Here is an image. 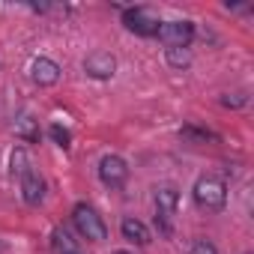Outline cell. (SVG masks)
I'll return each instance as SVG.
<instances>
[{
	"label": "cell",
	"instance_id": "6da1fadb",
	"mask_svg": "<svg viewBox=\"0 0 254 254\" xmlns=\"http://www.w3.org/2000/svg\"><path fill=\"white\" fill-rule=\"evenodd\" d=\"M191 197H194V203H197L200 209L218 212V209H224V203H227V186H224L221 177L206 174V177H197V183H194V189H191Z\"/></svg>",
	"mask_w": 254,
	"mask_h": 254
},
{
	"label": "cell",
	"instance_id": "7a4b0ae2",
	"mask_svg": "<svg viewBox=\"0 0 254 254\" xmlns=\"http://www.w3.org/2000/svg\"><path fill=\"white\" fill-rule=\"evenodd\" d=\"M72 224L81 233V239H87V242H105L108 239V224H105V218L90 203H75Z\"/></svg>",
	"mask_w": 254,
	"mask_h": 254
},
{
	"label": "cell",
	"instance_id": "3957f363",
	"mask_svg": "<svg viewBox=\"0 0 254 254\" xmlns=\"http://www.w3.org/2000/svg\"><path fill=\"white\" fill-rule=\"evenodd\" d=\"M156 39L165 45V48H189L191 39H194V24L186 21V18H177V21H162L159 30H156Z\"/></svg>",
	"mask_w": 254,
	"mask_h": 254
},
{
	"label": "cell",
	"instance_id": "277c9868",
	"mask_svg": "<svg viewBox=\"0 0 254 254\" xmlns=\"http://www.w3.org/2000/svg\"><path fill=\"white\" fill-rule=\"evenodd\" d=\"M123 24H126V30H132V33L150 39V36H156L162 18L150 6H129V9H123Z\"/></svg>",
	"mask_w": 254,
	"mask_h": 254
},
{
	"label": "cell",
	"instance_id": "5b68a950",
	"mask_svg": "<svg viewBox=\"0 0 254 254\" xmlns=\"http://www.w3.org/2000/svg\"><path fill=\"white\" fill-rule=\"evenodd\" d=\"M177 206H180V189L165 183L156 189V224L162 227V233H171V221L177 215Z\"/></svg>",
	"mask_w": 254,
	"mask_h": 254
},
{
	"label": "cell",
	"instance_id": "8992f818",
	"mask_svg": "<svg viewBox=\"0 0 254 254\" xmlns=\"http://www.w3.org/2000/svg\"><path fill=\"white\" fill-rule=\"evenodd\" d=\"M99 180L108 189H123L126 180H129V165H126V159L117 156V153L102 156V162H99Z\"/></svg>",
	"mask_w": 254,
	"mask_h": 254
},
{
	"label": "cell",
	"instance_id": "52a82bcc",
	"mask_svg": "<svg viewBox=\"0 0 254 254\" xmlns=\"http://www.w3.org/2000/svg\"><path fill=\"white\" fill-rule=\"evenodd\" d=\"M84 72H87L90 78H96V81H111V78L117 75V57H114L111 51L96 48V51H90V54L84 57Z\"/></svg>",
	"mask_w": 254,
	"mask_h": 254
},
{
	"label": "cell",
	"instance_id": "ba28073f",
	"mask_svg": "<svg viewBox=\"0 0 254 254\" xmlns=\"http://www.w3.org/2000/svg\"><path fill=\"white\" fill-rule=\"evenodd\" d=\"M60 63L57 60H51V57H36L33 63H30V78H33V84H39V87H54L57 81H60Z\"/></svg>",
	"mask_w": 254,
	"mask_h": 254
},
{
	"label": "cell",
	"instance_id": "9c48e42d",
	"mask_svg": "<svg viewBox=\"0 0 254 254\" xmlns=\"http://www.w3.org/2000/svg\"><path fill=\"white\" fill-rule=\"evenodd\" d=\"M21 197H24L27 206H39L45 200V180L36 171H27L21 177Z\"/></svg>",
	"mask_w": 254,
	"mask_h": 254
},
{
	"label": "cell",
	"instance_id": "30bf717a",
	"mask_svg": "<svg viewBox=\"0 0 254 254\" xmlns=\"http://www.w3.org/2000/svg\"><path fill=\"white\" fill-rule=\"evenodd\" d=\"M12 129H15V138L24 141V144H39L42 141V132H39V120L33 114H18L15 123H12Z\"/></svg>",
	"mask_w": 254,
	"mask_h": 254
},
{
	"label": "cell",
	"instance_id": "8fae6325",
	"mask_svg": "<svg viewBox=\"0 0 254 254\" xmlns=\"http://www.w3.org/2000/svg\"><path fill=\"white\" fill-rule=\"evenodd\" d=\"M120 233H123L126 242L150 245V227H147L141 218H135V215H123V221H120Z\"/></svg>",
	"mask_w": 254,
	"mask_h": 254
},
{
	"label": "cell",
	"instance_id": "7c38bea8",
	"mask_svg": "<svg viewBox=\"0 0 254 254\" xmlns=\"http://www.w3.org/2000/svg\"><path fill=\"white\" fill-rule=\"evenodd\" d=\"M51 248H54V254H81L78 239H72V233L66 227H57L51 233Z\"/></svg>",
	"mask_w": 254,
	"mask_h": 254
},
{
	"label": "cell",
	"instance_id": "4fadbf2b",
	"mask_svg": "<svg viewBox=\"0 0 254 254\" xmlns=\"http://www.w3.org/2000/svg\"><path fill=\"white\" fill-rule=\"evenodd\" d=\"M27 171H30V156H27V150H24L21 144H15V147L9 150V174L21 180Z\"/></svg>",
	"mask_w": 254,
	"mask_h": 254
},
{
	"label": "cell",
	"instance_id": "5bb4252c",
	"mask_svg": "<svg viewBox=\"0 0 254 254\" xmlns=\"http://www.w3.org/2000/svg\"><path fill=\"white\" fill-rule=\"evenodd\" d=\"M191 60V48H165V63L171 69H189Z\"/></svg>",
	"mask_w": 254,
	"mask_h": 254
},
{
	"label": "cell",
	"instance_id": "9a60e30c",
	"mask_svg": "<svg viewBox=\"0 0 254 254\" xmlns=\"http://www.w3.org/2000/svg\"><path fill=\"white\" fill-rule=\"evenodd\" d=\"M48 135H51V141L60 147V150H69L72 147V132L66 129V126H60V123H54L51 129H48Z\"/></svg>",
	"mask_w": 254,
	"mask_h": 254
},
{
	"label": "cell",
	"instance_id": "2e32d148",
	"mask_svg": "<svg viewBox=\"0 0 254 254\" xmlns=\"http://www.w3.org/2000/svg\"><path fill=\"white\" fill-rule=\"evenodd\" d=\"M221 105H224V108H242V105H248V93H245V90L224 93V96H221Z\"/></svg>",
	"mask_w": 254,
	"mask_h": 254
},
{
	"label": "cell",
	"instance_id": "e0dca14e",
	"mask_svg": "<svg viewBox=\"0 0 254 254\" xmlns=\"http://www.w3.org/2000/svg\"><path fill=\"white\" fill-rule=\"evenodd\" d=\"M186 141H197V144H203V141H209L212 135L206 132V129H197V126H183V132H180Z\"/></svg>",
	"mask_w": 254,
	"mask_h": 254
},
{
	"label": "cell",
	"instance_id": "ac0fdd59",
	"mask_svg": "<svg viewBox=\"0 0 254 254\" xmlns=\"http://www.w3.org/2000/svg\"><path fill=\"white\" fill-rule=\"evenodd\" d=\"M189 254H218V248L209 242V239H194L189 245Z\"/></svg>",
	"mask_w": 254,
	"mask_h": 254
},
{
	"label": "cell",
	"instance_id": "d6986e66",
	"mask_svg": "<svg viewBox=\"0 0 254 254\" xmlns=\"http://www.w3.org/2000/svg\"><path fill=\"white\" fill-rule=\"evenodd\" d=\"M111 254H132V251H123V248H120V251H111Z\"/></svg>",
	"mask_w": 254,
	"mask_h": 254
},
{
	"label": "cell",
	"instance_id": "ffe728a7",
	"mask_svg": "<svg viewBox=\"0 0 254 254\" xmlns=\"http://www.w3.org/2000/svg\"><path fill=\"white\" fill-rule=\"evenodd\" d=\"M245 254H251V251H245Z\"/></svg>",
	"mask_w": 254,
	"mask_h": 254
}]
</instances>
